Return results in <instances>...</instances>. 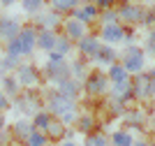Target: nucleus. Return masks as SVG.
<instances>
[{"mask_svg":"<svg viewBox=\"0 0 155 146\" xmlns=\"http://www.w3.org/2000/svg\"><path fill=\"white\" fill-rule=\"evenodd\" d=\"M120 2H123V5H130V0H120Z\"/></svg>","mask_w":155,"mask_h":146,"instance_id":"obj_49","label":"nucleus"},{"mask_svg":"<svg viewBox=\"0 0 155 146\" xmlns=\"http://www.w3.org/2000/svg\"><path fill=\"white\" fill-rule=\"evenodd\" d=\"M125 37V28L120 23H111V25H104L102 28V42H107V44H118V42H123Z\"/></svg>","mask_w":155,"mask_h":146,"instance_id":"obj_8","label":"nucleus"},{"mask_svg":"<svg viewBox=\"0 0 155 146\" xmlns=\"http://www.w3.org/2000/svg\"><path fill=\"white\" fill-rule=\"evenodd\" d=\"M49 123H51V114H46V111H37V114H35V121H32V127L39 130V132H44L46 127H49Z\"/></svg>","mask_w":155,"mask_h":146,"instance_id":"obj_26","label":"nucleus"},{"mask_svg":"<svg viewBox=\"0 0 155 146\" xmlns=\"http://www.w3.org/2000/svg\"><path fill=\"white\" fill-rule=\"evenodd\" d=\"M46 76H49L56 86H60L63 81H67V79L72 76L70 65H67V63H49V65H46Z\"/></svg>","mask_w":155,"mask_h":146,"instance_id":"obj_5","label":"nucleus"},{"mask_svg":"<svg viewBox=\"0 0 155 146\" xmlns=\"http://www.w3.org/2000/svg\"><path fill=\"white\" fill-rule=\"evenodd\" d=\"M44 134H46V137H53V139H58V137H63V134H65V125H63V123L51 121V123H49V127L44 130Z\"/></svg>","mask_w":155,"mask_h":146,"instance_id":"obj_27","label":"nucleus"},{"mask_svg":"<svg viewBox=\"0 0 155 146\" xmlns=\"http://www.w3.org/2000/svg\"><path fill=\"white\" fill-rule=\"evenodd\" d=\"M49 63H65V56H60L56 51H49Z\"/></svg>","mask_w":155,"mask_h":146,"instance_id":"obj_40","label":"nucleus"},{"mask_svg":"<svg viewBox=\"0 0 155 146\" xmlns=\"http://www.w3.org/2000/svg\"><path fill=\"white\" fill-rule=\"evenodd\" d=\"M0 83H2V88H5V95L7 97H19V81L14 79V76H2L0 79Z\"/></svg>","mask_w":155,"mask_h":146,"instance_id":"obj_20","label":"nucleus"},{"mask_svg":"<svg viewBox=\"0 0 155 146\" xmlns=\"http://www.w3.org/2000/svg\"><path fill=\"white\" fill-rule=\"evenodd\" d=\"M58 93H60V95H65V97H70V100H77L79 93H81V83H79L74 76H70L67 81H63L58 86Z\"/></svg>","mask_w":155,"mask_h":146,"instance_id":"obj_14","label":"nucleus"},{"mask_svg":"<svg viewBox=\"0 0 155 146\" xmlns=\"http://www.w3.org/2000/svg\"><path fill=\"white\" fill-rule=\"evenodd\" d=\"M21 28L23 25H21V21L16 16H0V39H5V42L16 39Z\"/></svg>","mask_w":155,"mask_h":146,"instance_id":"obj_3","label":"nucleus"},{"mask_svg":"<svg viewBox=\"0 0 155 146\" xmlns=\"http://www.w3.org/2000/svg\"><path fill=\"white\" fill-rule=\"evenodd\" d=\"M132 146H148V144H146V141H134Z\"/></svg>","mask_w":155,"mask_h":146,"instance_id":"obj_46","label":"nucleus"},{"mask_svg":"<svg viewBox=\"0 0 155 146\" xmlns=\"http://www.w3.org/2000/svg\"><path fill=\"white\" fill-rule=\"evenodd\" d=\"M114 2H116V0H95V2H93V5L97 7V9H114Z\"/></svg>","mask_w":155,"mask_h":146,"instance_id":"obj_36","label":"nucleus"},{"mask_svg":"<svg viewBox=\"0 0 155 146\" xmlns=\"http://www.w3.org/2000/svg\"><path fill=\"white\" fill-rule=\"evenodd\" d=\"M56 44V32L53 30H37V46L44 51H53Z\"/></svg>","mask_w":155,"mask_h":146,"instance_id":"obj_18","label":"nucleus"},{"mask_svg":"<svg viewBox=\"0 0 155 146\" xmlns=\"http://www.w3.org/2000/svg\"><path fill=\"white\" fill-rule=\"evenodd\" d=\"M143 7H139V5H120V9H118V19H123L125 23H139L141 21V16H143Z\"/></svg>","mask_w":155,"mask_h":146,"instance_id":"obj_7","label":"nucleus"},{"mask_svg":"<svg viewBox=\"0 0 155 146\" xmlns=\"http://www.w3.org/2000/svg\"><path fill=\"white\" fill-rule=\"evenodd\" d=\"M91 127H93V118H91V116H84V118L79 121V130H81V132L91 134Z\"/></svg>","mask_w":155,"mask_h":146,"instance_id":"obj_34","label":"nucleus"},{"mask_svg":"<svg viewBox=\"0 0 155 146\" xmlns=\"http://www.w3.org/2000/svg\"><path fill=\"white\" fill-rule=\"evenodd\" d=\"M111 141H114V146H132L134 144L132 134L125 132V130H116V132L111 134Z\"/></svg>","mask_w":155,"mask_h":146,"instance_id":"obj_23","label":"nucleus"},{"mask_svg":"<svg viewBox=\"0 0 155 146\" xmlns=\"http://www.w3.org/2000/svg\"><path fill=\"white\" fill-rule=\"evenodd\" d=\"M97 14H100V9H97L93 2H86L84 7H77L74 12H72V19H77L79 23H91V21H95L97 19Z\"/></svg>","mask_w":155,"mask_h":146,"instance_id":"obj_9","label":"nucleus"},{"mask_svg":"<svg viewBox=\"0 0 155 146\" xmlns=\"http://www.w3.org/2000/svg\"><path fill=\"white\" fill-rule=\"evenodd\" d=\"M86 2H95V0H86Z\"/></svg>","mask_w":155,"mask_h":146,"instance_id":"obj_50","label":"nucleus"},{"mask_svg":"<svg viewBox=\"0 0 155 146\" xmlns=\"http://www.w3.org/2000/svg\"><path fill=\"white\" fill-rule=\"evenodd\" d=\"M44 5V0H21V7H23V12L26 14H37Z\"/></svg>","mask_w":155,"mask_h":146,"instance_id":"obj_28","label":"nucleus"},{"mask_svg":"<svg viewBox=\"0 0 155 146\" xmlns=\"http://www.w3.org/2000/svg\"><path fill=\"white\" fill-rule=\"evenodd\" d=\"M60 118H63V125H70L72 121H77V114H74V111H67V114H63Z\"/></svg>","mask_w":155,"mask_h":146,"instance_id":"obj_41","label":"nucleus"},{"mask_svg":"<svg viewBox=\"0 0 155 146\" xmlns=\"http://www.w3.org/2000/svg\"><path fill=\"white\" fill-rule=\"evenodd\" d=\"M5 56L19 63V58L23 56V49H21V42H19V37H16V39H12V42H7V53H5Z\"/></svg>","mask_w":155,"mask_h":146,"instance_id":"obj_25","label":"nucleus"},{"mask_svg":"<svg viewBox=\"0 0 155 146\" xmlns=\"http://www.w3.org/2000/svg\"><path fill=\"white\" fill-rule=\"evenodd\" d=\"M139 23H141V25H148V28H153V25H155V9H146Z\"/></svg>","mask_w":155,"mask_h":146,"instance_id":"obj_33","label":"nucleus"},{"mask_svg":"<svg viewBox=\"0 0 155 146\" xmlns=\"http://www.w3.org/2000/svg\"><path fill=\"white\" fill-rule=\"evenodd\" d=\"M63 146H77V144H74V141H65Z\"/></svg>","mask_w":155,"mask_h":146,"instance_id":"obj_48","label":"nucleus"},{"mask_svg":"<svg viewBox=\"0 0 155 146\" xmlns=\"http://www.w3.org/2000/svg\"><path fill=\"white\" fill-rule=\"evenodd\" d=\"M116 58H118V53L111 49V46H100V51L93 56V60H95L97 65H109L111 67V65L116 63Z\"/></svg>","mask_w":155,"mask_h":146,"instance_id":"obj_16","label":"nucleus"},{"mask_svg":"<svg viewBox=\"0 0 155 146\" xmlns=\"http://www.w3.org/2000/svg\"><path fill=\"white\" fill-rule=\"evenodd\" d=\"M111 97H114V100H120V102H127L130 97H134V93H132V81L125 79V81H120V83H114V86H111Z\"/></svg>","mask_w":155,"mask_h":146,"instance_id":"obj_11","label":"nucleus"},{"mask_svg":"<svg viewBox=\"0 0 155 146\" xmlns=\"http://www.w3.org/2000/svg\"><path fill=\"white\" fill-rule=\"evenodd\" d=\"M84 88L86 93H91V95H102V93H107L109 90V79H107V74H102V72H88L84 79Z\"/></svg>","mask_w":155,"mask_h":146,"instance_id":"obj_1","label":"nucleus"},{"mask_svg":"<svg viewBox=\"0 0 155 146\" xmlns=\"http://www.w3.org/2000/svg\"><path fill=\"white\" fill-rule=\"evenodd\" d=\"M100 39L97 37H93V35H86V37H81L79 39V51H81V53H84V56H88V58H93L97 53V51H100Z\"/></svg>","mask_w":155,"mask_h":146,"instance_id":"obj_13","label":"nucleus"},{"mask_svg":"<svg viewBox=\"0 0 155 146\" xmlns=\"http://www.w3.org/2000/svg\"><path fill=\"white\" fill-rule=\"evenodd\" d=\"M86 146H107V137H102V134H88L86 137Z\"/></svg>","mask_w":155,"mask_h":146,"instance_id":"obj_32","label":"nucleus"},{"mask_svg":"<svg viewBox=\"0 0 155 146\" xmlns=\"http://www.w3.org/2000/svg\"><path fill=\"white\" fill-rule=\"evenodd\" d=\"M70 72L74 76H77V81L79 79H86V67H84V60H74V63L70 65Z\"/></svg>","mask_w":155,"mask_h":146,"instance_id":"obj_30","label":"nucleus"},{"mask_svg":"<svg viewBox=\"0 0 155 146\" xmlns=\"http://www.w3.org/2000/svg\"><path fill=\"white\" fill-rule=\"evenodd\" d=\"M65 137H67V139H72V137H74V130H70V127H67V130H65Z\"/></svg>","mask_w":155,"mask_h":146,"instance_id":"obj_45","label":"nucleus"},{"mask_svg":"<svg viewBox=\"0 0 155 146\" xmlns=\"http://www.w3.org/2000/svg\"><path fill=\"white\" fill-rule=\"evenodd\" d=\"M132 93H134L137 97H148V76H146V72L134 74V81H132Z\"/></svg>","mask_w":155,"mask_h":146,"instance_id":"obj_17","label":"nucleus"},{"mask_svg":"<svg viewBox=\"0 0 155 146\" xmlns=\"http://www.w3.org/2000/svg\"><path fill=\"white\" fill-rule=\"evenodd\" d=\"M123 67L127 70V74L143 72V51L137 46H127V51L123 53Z\"/></svg>","mask_w":155,"mask_h":146,"instance_id":"obj_2","label":"nucleus"},{"mask_svg":"<svg viewBox=\"0 0 155 146\" xmlns=\"http://www.w3.org/2000/svg\"><path fill=\"white\" fill-rule=\"evenodd\" d=\"M146 51H150V53H155V30L150 32L148 37H146Z\"/></svg>","mask_w":155,"mask_h":146,"instance_id":"obj_39","label":"nucleus"},{"mask_svg":"<svg viewBox=\"0 0 155 146\" xmlns=\"http://www.w3.org/2000/svg\"><path fill=\"white\" fill-rule=\"evenodd\" d=\"M53 51L65 56V53H70L72 51V39H67L65 35H56V44H53Z\"/></svg>","mask_w":155,"mask_h":146,"instance_id":"obj_24","label":"nucleus"},{"mask_svg":"<svg viewBox=\"0 0 155 146\" xmlns=\"http://www.w3.org/2000/svg\"><path fill=\"white\" fill-rule=\"evenodd\" d=\"M16 0H0V7H12Z\"/></svg>","mask_w":155,"mask_h":146,"instance_id":"obj_44","label":"nucleus"},{"mask_svg":"<svg viewBox=\"0 0 155 146\" xmlns=\"http://www.w3.org/2000/svg\"><path fill=\"white\" fill-rule=\"evenodd\" d=\"M49 109H51V114L63 116V114H67V111H74V100L60 95V93H53L51 100H49Z\"/></svg>","mask_w":155,"mask_h":146,"instance_id":"obj_6","label":"nucleus"},{"mask_svg":"<svg viewBox=\"0 0 155 146\" xmlns=\"http://www.w3.org/2000/svg\"><path fill=\"white\" fill-rule=\"evenodd\" d=\"M46 141H49V137H46L44 132H39V130H35V132L28 137V146H46Z\"/></svg>","mask_w":155,"mask_h":146,"instance_id":"obj_29","label":"nucleus"},{"mask_svg":"<svg viewBox=\"0 0 155 146\" xmlns=\"http://www.w3.org/2000/svg\"><path fill=\"white\" fill-rule=\"evenodd\" d=\"M19 42H21V49H23V56H30L32 49L37 46V28L35 25H23L19 32Z\"/></svg>","mask_w":155,"mask_h":146,"instance_id":"obj_4","label":"nucleus"},{"mask_svg":"<svg viewBox=\"0 0 155 146\" xmlns=\"http://www.w3.org/2000/svg\"><path fill=\"white\" fill-rule=\"evenodd\" d=\"M51 7L53 12L60 14V12H74L79 7V0H51Z\"/></svg>","mask_w":155,"mask_h":146,"instance_id":"obj_21","label":"nucleus"},{"mask_svg":"<svg viewBox=\"0 0 155 146\" xmlns=\"http://www.w3.org/2000/svg\"><path fill=\"white\" fill-rule=\"evenodd\" d=\"M65 32H67L65 37L74 42V39L86 37V25H84V23H79L77 19H67V21H65Z\"/></svg>","mask_w":155,"mask_h":146,"instance_id":"obj_15","label":"nucleus"},{"mask_svg":"<svg viewBox=\"0 0 155 146\" xmlns=\"http://www.w3.org/2000/svg\"><path fill=\"white\" fill-rule=\"evenodd\" d=\"M37 79H39V74L32 65H19V67H16V81L19 83H23V86H35Z\"/></svg>","mask_w":155,"mask_h":146,"instance_id":"obj_10","label":"nucleus"},{"mask_svg":"<svg viewBox=\"0 0 155 146\" xmlns=\"http://www.w3.org/2000/svg\"><path fill=\"white\" fill-rule=\"evenodd\" d=\"M123 42H125V44H127V46H132V42H134V32H132V30H125V37H123Z\"/></svg>","mask_w":155,"mask_h":146,"instance_id":"obj_43","label":"nucleus"},{"mask_svg":"<svg viewBox=\"0 0 155 146\" xmlns=\"http://www.w3.org/2000/svg\"><path fill=\"white\" fill-rule=\"evenodd\" d=\"M32 132H35V127H32L28 121H16V125H14V137L28 141V137H30Z\"/></svg>","mask_w":155,"mask_h":146,"instance_id":"obj_22","label":"nucleus"},{"mask_svg":"<svg viewBox=\"0 0 155 146\" xmlns=\"http://www.w3.org/2000/svg\"><path fill=\"white\" fill-rule=\"evenodd\" d=\"M107 79H111V83H120L127 79V70L123 67V63H114L107 72Z\"/></svg>","mask_w":155,"mask_h":146,"instance_id":"obj_19","label":"nucleus"},{"mask_svg":"<svg viewBox=\"0 0 155 146\" xmlns=\"http://www.w3.org/2000/svg\"><path fill=\"white\" fill-rule=\"evenodd\" d=\"M125 118H127V123L132 127H139V123H141V114H139V111H132V114H127Z\"/></svg>","mask_w":155,"mask_h":146,"instance_id":"obj_35","label":"nucleus"},{"mask_svg":"<svg viewBox=\"0 0 155 146\" xmlns=\"http://www.w3.org/2000/svg\"><path fill=\"white\" fill-rule=\"evenodd\" d=\"M2 109H9V97L5 95V93H0V111Z\"/></svg>","mask_w":155,"mask_h":146,"instance_id":"obj_42","label":"nucleus"},{"mask_svg":"<svg viewBox=\"0 0 155 146\" xmlns=\"http://www.w3.org/2000/svg\"><path fill=\"white\" fill-rule=\"evenodd\" d=\"M60 23V16L56 12L53 14H37L35 16V28L37 30H53V28H58Z\"/></svg>","mask_w":155,"mask_h":146,"instance_id":"obj_12","label":"nucleus"},{"mask_svg":"<svg viewBox=\"0 0 155 146\" xmlns=\"http://www.w3.org/2000/svg\"><path fill=\"white\" fill-rule=\"evenodd\" d=\"M100 19H102V23H104V25L118 23V12H116V9H104V12H102V16H100Z\"/></svg>","mask_w":155,"mask_h":146,"instance_id":"obj_31","label":"nucleus"},{"mask_svg":"<svg viewBox=\"0 0 155 146\" xmlns=\"http://www.w3.org/2000/svg\"><path fill=\"white\" fill-rule=\"evenodd\" d=\"M109 107H111V114H114V116H118V114H123V111H125V109H123V102H120V100H114Z\"/></svg>","mask_w":155,"mask_h":146,"instance_id":"obj_38","label":"nucleus"},{"mask_svg":"<svg viewBox=\"0 0 155 146\" xmlns=\"http://www.w3.org/2000/svg\"><path fill=\"white\" fill-rule=\"evenodd\" d=\"M0 130H5V118L0 116Z\"/></svg>","mask_w":155,"mask_h":146,"instance_id":"obj_47","label":"nucleus"},{"mask_svg":"<svg viewBox=\"0 0 155 146\" xmlns=\"http://www.w3.org/2000/svg\"><path fill=\"white\" fill-rule=\"evenodd\" d=\"M146 76H148V95H155V70H148Z\"/></svg>","mask_w":155,"mask_h":146,"instance_id":"obj_37","label":"nucleus"}]
</instances>
